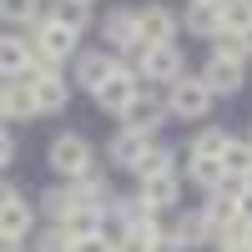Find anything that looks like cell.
<instances>
[{
  "label": "cell",
  "mask_w": 252,
  "mask_h": 252,
  "mask_svg": "<svg viewBox=\"0 0 252 252\" xmlns=\"http://www.w3.org/2000/svg\"><path fill=\"white\" fill-rule=\"evenodd\" d=\"M212 96H217V91L207 86L202 76H187V71H182L172 86H166V111H177L182 121H202L207 111H212Z\"/></svg>",
  "instance_id": "obj_1"
},
{
  "label": "cell",
  "mask_w": 252,
  "mask_h": 252,
  "mask_svg": "<svg viewBox=\"0 0 252 252\" xmlns=\"http://www.w3.org/2000/svg\"><path fill=\"white\" fill-rule=\"evenodd\" d=\"M46 161H51V172H56L61 182H76L81 172H91V141L76 136V131H61V136L51 141Z\"/></svg>",
  "instance_id": "obj_2"
},
{
  "label": "cell",
  "mask_w": 252,
  "mask_h": 252,
  "mask_svg": "<svg viewBox=\"0 0 252 252\" xmlns=\"http://www.w3.org/2000/svg\"><path fill=\"white\" fill-rule=\"evenodd\" d=\"M141 91H146V76H141L136 66H121L111 81H101V91H96V106H101V111H116V116H121V111L131 106V101H136Z\"/></svg>",
  "instance_id": "obj_3"
},
{
  "label": "cell",
  "mask_w": 252,
  "mask_h": 252,
  "mask_svg": "<svg viewBox=\"0 0 252 252\" xmlns=\"http://www.w3.org/2000/svg\"><path fill=\"white\" fill-rule=\"evenodd\" d=\"M101 31H106L111 51L131 56V61H141L146 51H152V46H141V26H136V10H106V20H101Z\"/></svg>",
  "instance_id": "obj_4"
},
{
  "label": "cell",
  "mask_w": 252,
  "mask_h": 252,
  "mask_svg": "<svg viewBox=\"0 0 252 252\" xmlns=\"http://www.w3.org/2000/svg\"><path fill=\"white\" fill-rule=\"evenodd\" d=\"M76 35H81V31H71V26H61L56 15H46V20L35 26V35H31V51L51 56V61H66V56H76Z\"/></svg>",
  "instance_id": "obj_5"
},
{
  "label": "cell",
  "mask_w": 252,
  "mask_h": 252,
  "mask_svg": "<svg viewBox=\"0 0 252 252\" xmlns=\"http://www.w3.org/2000/svg\"><path fill=\"white\" fill-rule=\"evenodd\" d=\"M116 71H121V51H86V56H76V81L91 96L101 91V81H111Z\"/></svg>",
  "instance_id": "obj_6"
},
{
  "label": "cell",
  "mask_w": 252,
  "mask_h": 252,
  "mask_svg": "<svg viewBox=\"0 0 252 252\" xmlns=\"http://www.w3.org/2000/svg\"><path fill=\"white\" fill-rule=\"evenodd\" d=\"M31 222H35L31 202L20 197L15 187H5V192H0V232L5 237H31Z\"/></svg>",
  "instance_id": "obj_7"
},
{
  "label": "cell",
  "mask_w": 252,
  "mask_h": 252,
  "mask_svg": "<svg viewBox=\"0 0 252 252\" xmlns=\"http://www.w3.org/2000/svg\"><path fill=\"white\" fill-rule=\"evenodd\" d=\"M136 71H141L146 81H166V86H172V81L182 76V51H177V40H172V46H152V51L136 61Z\"/></svg>",
  "instance_id": "obj_8"
},
{
  "label": "cell",
  "mask_w": 252,
  "mask_h": 252,
  "mask_svg": "<svg viewBox=\"0 0 252 252\" xmlns=\"http://www.w3.org/2000/svg\"><path fill=\"white\" fill-rule=\"evenodd\" d=\"M136 26H141V46H172L177 15L166 5H146V10H136Z\"/></svg>",
  "instance_id": "obj_9"
},
{
  "label": "cell",
  "mask_w": 252,
  "mask_h": 252,
  "mask_svg": "<svg viewBox=\"0 0 252 252\" xmlns=\"http://www.w3.org/2000/svg\"><path fill=\"white\" fill-rule=\"evenodd\" d=\"M0 111H5V121H31V116H40L35 86H26V81H5V86H0Z\"/></svg>",
  "instance_id": "obj_10"
},
{
  "label": "cell",
  "mask_w": 252,
  "mask_h": 252,
  "mask_svg": "<svg viewBox=\"0 0 252 252\" xmlns=\"http://www.w3.org/2000/svg\"><path fill=\"white\" fill-rule=\"evenodd\" d=\"M146 146H152V131H136V126H121V131L111 136V146H106V157H111L116 166H126V172H131V166H136V157L146 152Z\"/></svg>",
  "instance_id": "obj_11"
},
{
  "label": "cell",
  "mask_w": 252,
  "mask_h": 252,
  "mask_svg": "<svg viewBox=\"0 0 252 252\" xmlns=\"http://www.w3.org/2000/svg\"><path fill=\"white\" fill-rule=\"evenodd\" d=\"M202 81H207V86H212V91L232 96V91L242 86V61H232V56H217V51H212V61H207Z\"/></svg>",
  "instance_id": "obj_12"
},
{
  "label": "cell",
  "mask_w": 252,
  "mask_h": 252,
  "mask_svg": "<svg viewBox=\"0 0 252 252\" xmlns=\"http://www.w3.org/2000/svg\"><path fill=\"white\" fill-rule=\"evenodd\" d=\"M182 26L192 31V35H207V40H212V35L222 31V0H192L187 15H182Z\"/></svg>",
  "instance_id": "obj_13"
},
{
  "label": "cell",
  "mask_w": 252,
  "mask_h": 252,
  "mask_svg": "<svg viewBox=\"0 0 252 252\" xmlns=\"http://www.w3.org/2000/svg\"><path fill=\"white\" fill-rule=\"evenodd\" d=\"M161 116H166V101H157L152 91H141L131 106L121 111V121H126V126H136V131H157V126H161Z\"/></svg>",
  "instance_id": "obj_14"
},
{
  "label": "cell",
  "mask_w": 252,
  "mask_h": 252,
  "mask_svg": "<svg viewBox=\"0 0 252 252\" xmlns=\"http://www.w3.org/2000/svg\"><path fill=\"white\" fill-rule=\"evenodd\" d=\"M217 232H222V227H217L212 217H207L202 207H197V212H182V222H177V237H182L187 247H202V242H217Z\"/></svg>",
  "instance_id": "obj_15"
},
{
  "label": "cell",
  "mask_w": 252,
  "mask_h": 252,
  "mask_svg": "<svg viewBox=\"0 0 252 252\" xmlns=\"http://www.w3.org/2000/svg\"><path fill=\"white\" fill-rule=\"evenodd\" d=\"M111 217H121L126 227H141V222H161V207H152L141 192L126 197V202H111Z\"/></svg>",
  "instance_id": "obj_16"
},
{
  "label": "cell",
  "mask_w": 252,
  "mask_h": 252,
  "mask_svg": "<svg viewBox=\"0 0 252 252\" xmlns=\"http://www.w3.org/2000/svg\"><path fill=\"white\" fill-rule=\"evenodd\" d=\"M141 197L152 202V207H172L177 202V172H157V177H141Z\"/></svg>",
  "instance_id": "obj_17"
},
{
  "label": "cell",
  "mask_w": 252,
  "mask_h": 252,
  "mask_svg": "<svg viewBox=\"0 0 252 252\" xmlns=\"http://www.w3.org/2000/svg\"><path fill=\"white\" fill-rule=\"evenodd\" d=\"M177 152H172V146H161V141H152V146H146V152L136 157V166H131V172L136 177H157V172H177Z\"/></svg>",
  "instance_id": "obj_18"
},
{
  "label": "cell",
  "mask_w": 252,
  "mask_h": 252,
  "mask_svg": "<svg viewBox=\"0 0 252 252\" xmlns=\"http://www.w3.org/2000/svg\"><path fill=\"white\" fill-rule=\"evenodd\" d=\"M35 101H40V116H56V111H66V101H71V86L61 76H46L35 86Z\"/></svg>",
  "instance_id": "obj_19"
},
{
  "label": "cell",
  "mask_w": 252,
  "mask_h": 252,
  "mask_svg": "<svg viewBox=\"0 0 252 252\" xmlns=\"http://www.w3.org/2000/svg\"><path fill=\"white\" fill-rule=\"evenodd\" d=\"M187 172H192V182H197V187H207V192H217V187L227 182L222 157H192V161H187Z\"/></svg>",
  "instance_id": "obj_20"
},
{
  "label": "cell",
  "mask_w": 252,
  "mask_h": 252,
  "mask_svg": "<svg viewBox=\"0 0 252 252\" xmlns=\"http://www.w3.org/2000/svg\"><path fill=\"white\" fill-rule=\"evenodd\" d=\"M31 61H35L31 40H0V71H5V81H10V76H20Z\"/></svg>",
  "instance_id": "obj_21"
},
{
  "label": "cell",
  "mask_w": 252,
  "mask_h": 252,
  "mask_svg": "<svg viewBox=\"0 0 252 252\" xmlns=\"http://www.w3.org/2000/svg\"><path fill=\"white\" fill-rule=\"evenodd\" d=\"M76 207H81V202H76V192H71V182H66V187H51V192L40 197V212H46L51 222H66Z\"/></svg>",
  "instance_id": "obj_22"
},
{
  "label": "cell",
  "mask_w": 252,
  "mask_h": 252,
  "mask_svg": "<svg viewBox=\"0 0 252 252\" xmlns=\"http://www.w3.org/2000/svg\"><path fill=\"white\" fill-rule=\"evenodd\" d=\"M71 192H76L81 207H111V202H106V182H101V172H81V177L71 182Z\"/></svg>",
  "instance_id": "obj_23"
},
{
  "label": "cell",
  "mask_w": 252,
  "mask_h": 252,
  "mask_svg": "<svg viewBox=\"0 0 252 252\" xmlns=\"http://www.w3.org/2000/svg\"><path fill=\"white\" fill-rule=\"evenodd\" d=\"M161 237V222H141V227H126V237L116 242V252H152Z\"/></svg>",
  "instance_id": "obj_24"
},
{
  "label": "cell",
  "mask_w": 252,
  "mask_h": 252,
  "mask_svg": "<svg viewBox=\"0 0 252 252\" xmlns=\"http://www.w3.org/2000/svg\"><path fill=\"white\" fill-rule=\"evenodd\" d=\"M212 51H217V56H232V61L252 56V46H247V31H232V26H222V31L212 35Z\"/></svg>",
  "instance_id": "obj_25"
},
{
  "label": "cell",
  "mask_w": 252,
  "mask_h": 252,
  "mask_svg": "<svg viewBox=\"0 0 252 252\" xmlns=\"http://www.w3.org/2000/svg\"><path fill=\"white\" fill-rule=\"evenodd\" d=\"M202 212L212 217L217 227H227V222H237V217H242V207H237V197H232V192H222V187H217V192H212V202H207Z\"/></svg>",
  "instance_id": "obj_26"
},
{
  "label": "cell",
  "mask_w": 252,
  "mask_h": 252,
  "mask_svg": "<svg viewBox=\"0 0 252 252\" xmlns=\"http://www.w3.org/2000/svg\"><path fill=\"white\" fill-rule=\"evenodd\" d=\"M61 26H71V31H86L91 26V5L86 0H56V10H51Z\"/></svg>",
  "instance_id": "obj_27"
},
{
  "label": "cell",
  "mask_w": 252,
  "mask_h": 252,
  "mask_svg": "<svg viewBox=\"0 0 252 252\" xmlns=\"http://www.w3.org/2000/svg\"><path fill=\"white\" fill-rule=\"evenodd\" d=\"M0 15L10 26H35L40 20V0H0Z\"/></svg>",
  "instance_id": "obj_28"
},
{
  "label": "cell",
  "mask_w": 252,
  "mask_h": 252,
  "mask_svg": "<svg viewBox=\"0 0 252 252\" xmlns=\"http://www.w3.org/2000/svg\"><path fill=\"white\" fill-rule=\"evenodd\" d=\"M222 166H227V172H237V177H247L252 172V141H227V152H222Z\"/></svg>",
  "instance_id": "obj_29"
},
{
  "label": "cell",
  "mask_w": 252,
  "mask_h": 252,
  "mask_svg": "<svg viewBox=\"0 0 252 252\" xmlns=\"http://www.w3.org/2000/svg\"><path fill=\"white\" fill-rule=\"evenodd\" d=\"M71 247H76V237H71L66 227H61V222H51L46 232L35 237V252H71Z\"/></svg>",
  "instance_id": "obj_30"
},
{
  "label": "cell",
  "mask_w": 252,
  "mask_h": 252,
  "mask_svg": "<svg viewBox=\"0 0 252 252\" xmlns=\"http://www.w3.org/2000/svg\"><path fill=\"white\" fill-rule=\"evenodd\" d=\"M227 141H232V136H227V131H217V126H207V131L192 141V157H222L227 152Z\"/></svg>",
  "instance_id": "obj_31"
},
{
  "label": "cell",
  "mask_w": 252,
  "mask_h": 252,
  "mask_svg": "<svg viewBox=\"0 0 252 252\" xmlns=\"http://www.w3.org/2000/svg\"><path fill=\"white\" fill-rule=\"evenodd\" d=\"M71 252H116V242H111L106 232H96V237H76Z\"/></svg>",
  "instance_id": "obj_32"
},
{
  "label": "cell",
  "mask_w": 252,
  "mask_h": 252,
  "mask_svg": "<svg viewBox=\"0 0 252 252\" xmlns=\"http://www.w3.org/2000/svg\"><path fill=\"white\" fill-rule=\"evenodd\" d=\"M152 252H187V242L177 237V227H161V237H157V247Z\"/></svg>",
  "instance_id": "obj_33"
},
{
  "label": "cell",
  "mask_w": 252,
  "mask_h": 252,
  "mask_svg": "<svg viewBox=\"0 0 252 252\" xmlns=\"http://www.w3.org/2000/svg\"><path fill=\"white\" fill-rule=\"evenodd\" d=\"M10 161H15V136L0 131V166H10Z\"/></svg>",
  "instance_id": "obj_34"
},
{
  "label": "cell",
  "mask_w": 252,
  "mask_h": 252,
  "mask_svg": "<svg viewBox=\"0 0 252 252\" xmlns=\"http://www.w3.org/2000/svg\"><path fill=\"white\" fill-rule=\"evenodd\" d=\"M31 247V237H5V232H0V252H26Z\"/></svg>",
  "instance_id": "obj_35"
},
{
  "label": "cell",
  "mask_w": 252,
  "mask_h": 252,
  "mask_svg": "<svg viewBox=\"0 0 252 252\" xmlns=\"http://www.w3.org/2000/svg\"><path fill=\"white\" fill-rule=\"evenodd\" d=\"M237 207H242V217H247V222H252V187H247V192H242V197H237Z\"/></svg>",
  "instance_id": "obj_36"
},
{
  "label": "cell",
  "mask_w": 252,
  "mask_h": 252,
  "mask_svg": "<svg viewBox=\"0 0 252 252\" xmlns=\"http://www.w3.org/2000/svg\"><path fill=\"white\" fill-rule=\"evenodd\" d=\"M247 46H252V31H247Z\"/></svg>",
  "instance_id": "obj_37"
},
{
  "label": "cell",
  "mask_w": 252,
  "mask_h": 252,
  "mask_svg": "<svg viewBox=\"0 0 252 252\" xmlns=\"http://www.w3.org/2000/svg\"><path fill=\"white\" fill-rule=\"evenodd\" d=\"M247 187H252V172H247Z\"/></svg>",
  "instance_id": "obj_38"
},
{
  "label": "cell",
  "mask_w": 252,
  "mask_h": 252,
  "mask_svg": "<svg viewBox=\"0 0 252 252\" xmlns=\"http://www.w3.org/2000/svg\"><path fill=\"white\" fill-rule=\"evenodd\" d=\"M86 5H91V0H86Z\"/></svg>",
  "instance_id": "obj_39"
}]
</instances>
